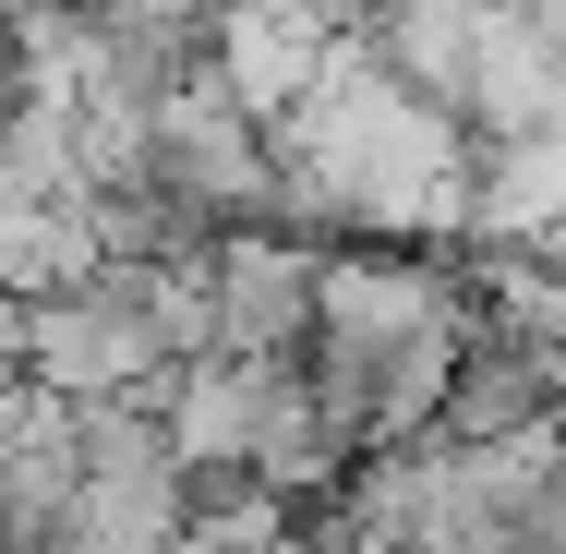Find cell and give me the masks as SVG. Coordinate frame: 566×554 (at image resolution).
I'll list each match as a JSON object with an SVG mask.
<instances>
[{
    "mask_svg": "<svg viewBox=\"0 0 566 554\" xmlns=\"http://www.w3.org/2000/svg\"><path fill=\"white\" fill-rule=\"evenodd\" d=\"M314 265L326 241L314 229H218L206 241V290H218V349H302L314 326Z\"/></svg>",
    "mask_w": 566,
    "mask_h": 554,
    "instance_id": "cell-2",
    "label": "cell"
},
{
    "mask_svg": "<svg viewBox=\"0 0 566 554\" xmlns=\"http://www.w3.org/2000/svg\"><path fill=\"white\" fill-rule=\"evenodd\" d=\"M157 265H73L61 290H36L24 302V349H12V374H36L49 398H120V386H145L169 349H157Z\"/></svg>",
    "mask_w": 566,
    "mask_h": 554,
    "instance_id": "cell-1",
    "label": "cell"
},
{
    "mask_svg": "<svg viewBox=\"0 0 566 554\" xmlns=\"http://www.w3.org/2000/svg\"><path fill=\"white\" fill-rule=\"evenodd\" d=\"M518 554H566V458L543 470V494L518 506Z\"/></svg>",
    "mask_w": 566,
    "mask_h": 554,
    "instance_id": "cell-4",
    "label": "cell"
},
{
    "mask_svg": "<svg viewBox=\"0 0 566 554\" xmlns=\"http://www.w3.org/2000/svg\"><path fill=\"white\" fill-rule=\"evenodd\" d=\"M326 554H398V543H326Z\"/></svg>",
    "mask_w": 566,
    "mask_h": 554,
    "instance_id": "cell-6",
    "label": "cell"
},
{
    "mask_svg": "<svg viewBox=\"0 0 566 554\" xmlns=\"http://www.w3.org/2000/svg\"><path fill=\"white\" fill-rule=\"evenodd\" d=\"M0 109H12V0H0Z\"/></svg>",
    "mask_w": 566,
    "mask_h": 554,
    "instance_id": "cell-5",
    "label": "cell"
},
{
    "mask_svg": "<svg viewBox=\"0 0 566 554\" xmlns=\"http://www.w3.org/2000/svg\"><path fill=\"white\" fill-rule=\"evenodd\" d=\"M0 554H12V531H0Z\"/></svg>",
    "mask_w": 566,
    "mask_h": 554,
    "instance_id": "cell-7",
    "label": "cell"
},
{
    "mask_svg": "<svg viewBox=\"0 0 566 554\" xmlns=\"http://www.w3.org/2000/svg\"><path fill=\"white\" fill-rule=\"evenodd\" d=\"M482 24H494V0H374L349 36L398 73V85H422V97H470V61H482Z\"/></svg>",
    "mask_w": 566,
    "mask_h": 554,
    "instance_id": "cell-3",
    "label": "cell"
}]
</instances>
